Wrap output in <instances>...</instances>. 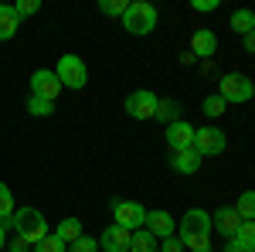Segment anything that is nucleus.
<instances>
[{
  "label": "nucleus",
  "mask_w": 255,
  "mask_h": 252,
  "mask_svg": "<svg viewBox=\"0 0 255 252\" xmlns=\"http://www.w3.org/2000/svg\"><path fill=\"white\" fill-rule=\"evenodd\" d=\"M180 246L191 252H208L211 249V215L204 208H187V215L180 218Z\"/></svg>",
  "instance_id": "1"
},
{
  "label": "nucleus",
  "mask_w": 255,
  "mask_h": 252,
  "mask_svg": "<svg viewBox=\"0 0 255 252\" xmlns=\"http://www.w3.org/2000/svg\"><path fill=\"white\" fill-rule=\"evenodd\" d=\"M10 225H14V232L24 246H38L41 239L48 235V218L38 212V208H17L14 218H10Z\"/></svg>",
  "instance_id": "2"
},
{
  "label": "nucleus",
  "mask_w": 255,
  "mask_h": 252,
  "mask_svg": "<svg viewBox=\"0 0 255 252\" xmlns=\"http://www.w3.org/2000/svg\"><path fill=\"white\" fill-rule=\"evenodd\" d=\"M160 24V10L153 3H146V0H133L129 7H126V14H123V27L129 31V34H150L153 27Z\"/></svg>",
  "instance_id": "3"
},
{
  "label": "nucleus",
  "mask_w": 255,
  "mask_h": 252,
  "mask_svg": "<svg viewBox=\"0 0 255 252\" xmlns=\"http://www.w3.org/2000/svg\"><path fill=\"white\" fill-rule=\"evenodd\" d=\"M218 96L225 99V102H249L255 96V85H252L249 75L228 72V75H221V82H218Z\"/></svg>",
  "instance_id": "4"
},
{
  "label": "nucleus",
  "mask_w": 255,
  "mask_h": 252,
  "mask_svg": "<svg viewBox=\"0 0 255 252\" xmlns=\"http://www.w3.org/2000/svg\"><path fill=\"white\" fill-rule=\"evenodd\" d=\"M55 75H58L61 89H82V85L89 82V68H85V61H82L79 55H61Z\"/></svg>",
  "instance_id": "5"
},
{
  "label": "nucleus",
  "mask_w": 255,
  "mask_h": 252,
  "mask_svg": "<svg viewBox=\"0 0 255 252\" xmlns=\"http://www.w3.org/2000/svg\"><path fill=\"white\" fill-rule=\"evenodd\" d=\"M113 225H123L126 232H136L146 225V208L139 201H113Z\"/></svg>",
  "instance_id": "6"
},
{
  "label": "nucleus",
  "mask_w": 255,
  "mask_h": 252,
  "mask_svg": "<svg viewBox=\"0 0 255 252\" xmlns=\"http://www.w3.org/2000/svg\"><path fill=\"white\" fill-rule=\"evenodd\" d=\"M157 102H160V99L153 96L150 89H136V92H129V96H126L123 109H126V116H133V119H153Z\"/></svg>",
  "instance_id": "7"
},
{
  "label": "nucleus",
  "mask_w": 255,
  "mask_h": 252,
  "mask_svg": "<svg viewBox=\"0 0 255 252\" xmlns=\"http://www.w3.org/2000/svg\"><path fill=\"white\" fill-rule=\"evenodd\" d=\"M228 147V136L221 133L218 126H204V130H194V150L201 157H218Z\"/></svg>",
  "instance_id": "8"
},
{
  "label": "nucleus",
  "mask_w": 255,
  "mask_h": 252,
  "mask_svg": "<svg viewBox=\"0 0 255 252\" xmlns=\"http://www.w3.org/2000/svg\"><path fill=\"white\" fill-rule=\"evenodd\" d=\"M31 96L55 102V99L61 96V82H58V75H55V72H48V68H38V72L31 75Z\"/></svg>",
  "instance_id": "9"
},
{
  "label": "nucleus",
  "mask_w": 255,
  "mask_h": 252,
  "mask_svg": "<svg viewBox=\"0 0 255 252\" xmlns=\"http://www.w3.org/2000/svg\"><path fill=\"white\" fill-rule=\"evenodd\" d=\"M163 136H167V147H170L174 154H180V150H191V147H194V126H191V123H184V119L170 123Z\"/></svg>",
  "instance_id": "10"
},
{
  "label": "nucleus",
  "mask_w": 255,
  "mask_h": 252,
  "mask_svg": "<svg viewBox=\"0 0 255 252\" xmlns=\"http://www.w3.org/2000/svg\"><path fill=\"white\" fill-rule=\"evenodd\" d=\"M129 235L123 225H109L99 239V252H129Z\"/></svg>",
  "instance_id": "11"
},
{
  "label": "nucleus",
  "mask_w": 255,
  "mask_h": 252,
  "mask_svg": "<svg viewBox=\"0 0 255 252\" xmlns=\"http://www.w3.org/2000/svg\"><path fill=\"white\" fill-rule=\"evenodd\" d=\"M238 225H242V218L235 208H218V215H211V229H218V235H225V239H235Z\"/></svg>",
  "instance_id": "12"
},
{
  "label": "nucleus",
  "mask_w": 255,
  "mask_h": 252,
  "mask_svg": "<svg viewBox=\"0 0 255 252\" xmlns=\"http://www.w3.org/2000/svg\"><path fill=\"white\" fill-rule=\"evenodd\" d=\"M146 232L153 235V239H170L174 235V218L170 212H146Z\"/></svg>",
  "instance_id": "13"
},
{
  "label": "nucleus",
  "mask_w": 255,
  "mask_h": 252,
  "mask_svg": "<svg viewBox=\"0 0 255 252\" xmlns=\"http://www.w3.org/2000/svg\"><path fill=\"white\" fill-rule=\"evenodd\" d=\"M191 51H194V55H201V58H211V55H218V38H215V31H208V27L194 31V38H191Z\"/></svg>",
  "instance_id": "14"
},
{
  "label": "nucleus",
  "mask_w": 255,
  "mask_h": 252,
  "mask_svg": "<svg viewBox=\"0 0 255 252\" xmlns=\"http://www.w3.org/2000/svg\"><path fill=\"white\" fill-rule=\"evenodd\" d=\"M17 27H20V17L14 14V7L0 3V41H10L17 34Z\"/></svg>",
  "instance_id": "15"
},
{
  "label": "nucleus",
  "mask_w": 255,
  "mask_h": 252,
  "mask_svg": "<svg viewBox=\"0 0 255 252\" xmlns=\"http://www.w3.org/2000/svg\"><path fill=\"white\" fill-rule=\"evenodd\" d=\"M197 167H201V154H197L194 147L174 154V171L177 174H197Z\"/></svg>",
  "instance_id": "16"
},
{
  "label": "nucleus",
  "mask_w": 255,
  "mask_h": 252,
  "mask_svg": "<svg viewBox=\"0 0 255 252\" xmlns=\"http://www.w3.org/2000/svg\"><path fill=\"white\" fill-rule=\"evenodd\" d=\"M232 242H235L242 252H255V222H242Z\"/></svg>",
  "instance_id": "17"
},
{
  "label": "nucleus",
  "mask_w": 255,
  "mask_h": 252,
  "mask_svg": "<svg viewBox=\"0 0 255 252\" xmlns=\"http://www.w3.org/2000/svg\"><path fill=\"white\" fill-rule=\"evenodd\" d=\"M55 235H58L65 246H72L75 239H82V225H79V218H61L58 229H55Z\"/></svg>",
  "instance_id": "18"
},
{
  "label": "nucleus",
  "mask_w": 255,
  "mask_h": 252,
  "mask_svg": "<svg viewBox=\"0 0 255 252\" xmlns=\"http://www.w3.org/2000/svg\"><path fill=\"white\" fill-rule=\"evenodd\" d=\"M129 252H157V239L146 229H136V232L129 235Z\"/></svg>",
  "instance_id": "19"
},
{
  "label": "nucleus",
  "mask_w": 255,
  "mask_h": 252,
  "mask_svg": "<svg viewBox=\"0 0 255 252\" xmlns=\"http://www.w3.org/2000/svg\"><path fill=\"white\" fill-rule=\"evenodd\" d=\"M235 212L242 222H255V191H242L235 201Z\"/></svg>",
  "instance_id": "20"
},
{
  "label": "nucleus",
  "mask_w": 255,
  "mask_h": 252,
  "mask_svg": "<svg viewBox=\"0 0 255 252\" xmlns=\"http://www.w3.org/2000/svg\"><path fill=\"white\" fill-rule=\"evenodd\" d=\"M232 27L245 38L249 31H255V14L252 10H235V14H232Z\"/></svg>",
  "instance_id": "21"
},
{
  "label": "nucleus",
  "mask_w": 255,
  "mask_h": 252,
  "mask_svg": "<svg viewBox=\"0 0 255 252\" xmlns=\"http://www.w3.org/2000/svg\"><path fill=\"white\" fill-rule=\"evenodd\" d=\"M177 113H180V109H177L174 99H160V102H157V113H153V119H160V123H167V126H170V123H177Z\"/></svg>",
  "instance_id": "22"
},
{
  "label": "nucleus",
  "mask_w": 255,
  "mask_h": 252,
  "mask_svg": "<svg viewBox=\"0 0 255 252\" xmlns=\"http://www.w3.org/2000/svg\"><path fill=\"white\" fill-rule=\"evenodd\" d=\"M10 218H14V194H10V188L0 181V222L7 225Z\"/></svg>",
  "instance_id": "23"
},
{
  "label": "nucleus",
  "mask_w": 255,
  "mask_h": 252,
  "mask_svg": "<svg viewBox=\"0 0 255 252\" xmlns=\"http://www.w3.org/2000/svg\"><path fill=\"white\" fill-rule=\"evenodd\" d=\"M27 113H31V116H51V113H55V102L31 96V99H27Z\"/></svg>",
  "instance_id": "24"
},
{
  "label": "nucleus",
  "mask_w": 255,
  "mask_h": 252,
  "mask_svg": "<svg viewBox=\"0 0 255 252\" xmlns=\"http://www.w3.org/2000/svg\"><path fill=\"white\" fill-rule=\"evenodd\" d=\"M126 7H129L126 0H99V10H102L106 17H123Z\"/></svg>",
  "instance_id": "25"
},
{
  "label": "nucleus",
  "mask_w": 255,
  "mask_h": 252,
  "mask_svg": "<svg viewBox=\"0 0 255 252\" xmlns=\"http://www.w3.org/2000/svg\"><path fill=\"white\" fill-rule=\"evenodd\" d=\"M34 252H68V246L61 242L58 235H44L38 246H34Z\"/></svg>",
  "instance_id": "26"
},
{
  "label": "nucleus",
  "mask_w": 255,
  "mask_h": 252,
  "mask_svg": "<svg viewBox=\"0 0 255 252\" xmlns=\"http://www.w3.org/2000/svg\"><path fill=\"white\" fill-rule=\"evenodd\" d=\"M225 106H228V102H225V99L218 96H208L204 99V102H201V109H204V116H221V113H225Z\"/></svg>",
  "instance_id": "27"
},
{
  "label": "nucleus",
  "mask_w": 255,
  "mask_h": 252,
  "mask_svg": "<svg viewBox=\"0 0 255 252\" xmlns=\"http://www.w3.org/2000/svg\"><path fill=\"white\" fill-rule=\"evenodd\" d=\"M41 10V0H17L14 3V14L17 17H31V14H38Z\"/></svg>",
  "instance_id": "28"
},
{
  "label": "nucleus",
  "mask_w": 255,
  "mask_h": 252,
  "mask_svg": "<svg viewBox=\"0 0 255 252\" xmlns=\"http://www.w3.org/2000/svg\"><path fill=\"white\" fill-rule=\"evenodd\" d=\"M68 252H99V239H89V235H82V239H75V242L68 246Z\"/></svg>",
  "instance_id": "29"
},
{
  "label": "nucleus",
  "mask_w": 255,
  "mask_h": 252,
  "mask_svg": "<svg viewBox=\"0 0 255 252\" xmlns=\"http://www.w3.org/2000/svg\"><path fill=\"white\" fill-rule=\"evenodd\" d=\"M157 252H184V246L177 235H170V239H163V246H157Z\"/></svg>",
  "instance_id": "30"
},
{
  "label": "nucleus",
  "mask_w": 255,
  "mask_h": 252,
  "mask_svg": "<svg viewBox=\"0 0 255 252\" xmlns=\"http://www.w3.org/2000/svg\"><path fill=\"white\" fill-rule=\"evenodd\" d=\"M191 7L201 10V14H208V10H218V0H191Z\"/></svg>",
  "instance_id": "31"
},
{
  "label": "nucleus",
  "mask_w": 255,
  "mask_h": 252,
  "mask_svg": "<svg viewBox=\"0 0 255 252\" xmlns=\"http://www.w3.org/2000/svg\"><path fill=\"white\" fill-rule=\"evenodd\" d=\"M245 48H249V51H255V31H249V34H245Z\"/></svg>",
  "instance_id": "32"
},
{
  "label": "nucleus",
  "mask_w": 255,
  "mask_h": 252,
  "mask_svg": "<svg viewBox=\"0 0 255 252\" xmlns=\"http://www.w3.org/2000/svg\"><path fill=\"white\" fill-rule=\"evenodd\" d=\"M3 246H7V225L0 222V249H3Z\"/></svg>",
  "instance_id": "33"
},
{
  "label": "nucleus",
  "mask_w": 255,
  "mask_h": 252,
  "mask_svg": "<svg viewBox=\"0 0 255 252\" xmlns=\"http://www.w3.org/2000/svg\"><path fill=\"white\" fill-rule=\"evenodd\" d=\"M228 252H242V249H238V246H235V242H232V246H228Z\"/></svg>",
  "instance_id": "34"
},
{
  "label": "nucleus",
  "mask_w": 255,
  "mask_h": 252,
  "mask_svg": "<svg viewBox=\"0 0 255 252\" xmlns=\"http://www.w3.org/2000/svg\"><path fill=\"white\" fill-rule=\"evenodd\" d=\"M7 252H20V249H7Z\"/></svg>",
  "instance_id": "35"
}]
</instances>
